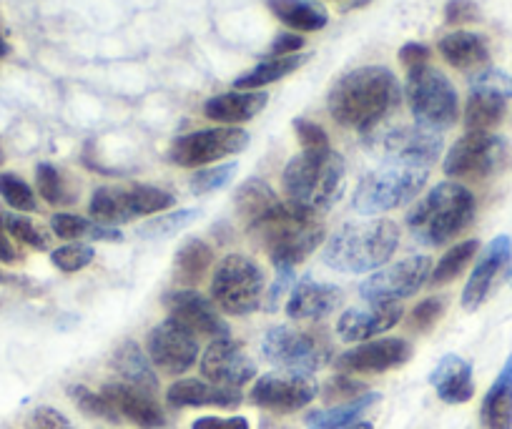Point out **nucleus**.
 <instances>
[{
  "mask_svg": "<svg viewBox=\"0 0 512 429\" xmlns=\"http://www.w3.org/2000/svg\"><path fill=\"white\" fill-rule=\"evenodd\" d=\"M402 88L384 66H362L344 73L327 98L329 116L344 128L372 131L400 108Z\"/></svg>",
  "mask_w": 512,
  "mask_h": 429,
  "instance_id": "obj_1",
  "label": "nucleus"
},
{
  "mask_svg": "<svg viewBox=\"0 0 512 429\" xmlns=\"http://www.w3.org/2000/svg\"><path fill=\"white\" fill-rule=\"evenodd\" d=\"M254 244L262 246L277 269H294L317 251L324 241V226L319 216L299 209L292 201H279L262 221L249 226Z\"/></svg>",
  "mask_w": 512,
  "mask_h": 429,
  "instance_id": "obj_2",
  "label": "nucleus"
},
{
  "mask_svg": "<svg viewBox=\"0 0 512 429\" xmlns=\"http://www.w3.org/2000/svg\"><path fill=\"white\" fill-rule=\"evenodd\" d=\"M282 186L292 204L322 216L342 199L347 186V164L332 149L302 151L284 169Z\"/></svg>",
  "mask_w": 512,
  "mask_h": 429,
  "instance_id": "obj_3",
  "label": "nucleus"
},
{
  "mask_svg": "<svg viewBox=\"0 0 512 429\" xmlns=\"http://www.w3.org/2000/svg\"><path fill=\"white\" fill-rule=\"evenodd\" d=\"M400 246V229L390 219L339 226L324 244L322 261L342 274H364L384 266Z\"/></svg>",
  "mask_w": 512,
  "mask_h": 429,
  "instance_id": "obj_4",
  "label": "nucleus"
},
{
  "mask_svg": "<svg viewBox=\"0 0 512 429\" xmlns=\"http://www.w3.org/2000/svg\"><path fill=\"white\" fill-rule=\"evenodd\" d=\"M477 201L467 186L442 181L407 214V229L422 246H442L457 239L475 221Z\"/></svg>",
  "mask_w": 512,
  "mask_h": 429,
  "instance_id": "obj_5",
  "label": "nucleus"
},
{
  "mask_svg": "<svg viewBox=\"0 0 512 429\" xmlns=\"http://www.w3.org/2000/svg\"><path fill=\"white\" fill-rule=\"evenodd\" d=\"M264 292H267V276L254 259L244 254H229L216 264L211 276V299L216 307L231 317L262 309Z\"/></svg>",
  "mask_w": 512,
  "mask_h": 429,
  "instance_id": "obj_6",
  "label": "nucleus"
},
{
  "mask_svg": "<svg viewBox=\"0 0 512 429\" xmlns=\"http://www.w3.org/2000/svg\"><path fill=\"white\" fill-rule=\"evenodd\" d=\"M427 176H430L427 169L384 164L382 169L372 171L359 181L352 209L362 216H379L392 209H400L407 201L417 199V194L425 189Z\"/></svg>",
  "mask_w": 512,
  "mask_h": 429,
  "instance_id": "obj_7",
  "label": "nucleus"
},
{
  "mask_svg": "<svg viewBox=\"0 0 512 429\" xmlns=\"http://www.w3.org/2000/svg\"><path fill=\"white\" fill-rule=\"evenodd\" d=\"M407 103L417 126L427 131H445L460 118V96L450 78L432 66L412 68L405 88Z\"/></svg>",
  "mask_w": 512,
  "mask_h": 429,
  "instance_id": "obj_8",
  "label": "nucleus"
},
{
  "mask_svg": "<svg viewBox=\"0 0 512 429\" xmlns=\"http://www.w3.org/2000/svg\"><path fill=\"white\" fill-rule=\"evenodd\" d=\"M174 201L176 199L169 191L149 184L101 186L93 191L88 211L98 224L116 226L131 219H141V216H159L161 211L171 209Z\"/></svg>",
  "mask_w": 512,
  "mask_h": 429,
  "instance_id": "obj_9",
  "label": "nucleus"
},
{
  "mask_svg": "<svg viewBox=\"0 0 512 429\" xmlns=\"http://www.w3.org/2000/svg\"><path fill=\"white\" fill-rule=\"evenodd\" d=\"M262 354L284 372L312 374L332 362V344L314 332L279 324L264 334Z\"/></svg>",
  "mask_w": 512,
  "mask_h": 429,
  "instance_id": "obj_10",
  "label": "nucleus"
},
{
  "mask_svg": "<svg viewBox=\"0 0 512 429\" xmlns=\"http://www.w3.org/2000/svg\"><path fill=\"white\" fill-rule=\"evenodd\" d=\"M246 146H249V133L244 128H204L176 138L169 149V161L181 169H196L241 154Z\"/></svg>",
  "mask_w": 512,
  "mask_h": 429,
  "instance_id": "obj_11",
  "label": "nucleus"
},
{
  "mask_svg": "<svg viewBox=\"0 0 512 429\" xmlns=\"http://www.w3.org/2000/svg\"><path fill=\"white\" fill-rule=\"evenodd\" d=\"M507 156L505 138L495 133H465L455 141L442 164L445 174L457 181H482L495 174Z\"/></svg>",
  "mask_w": 512,
  "mask_h": 429,
  "instance_id": "obj_12",
  "label": "nucleus"
},
{
  "mask_svg": "<svg viewBox=\"0 0 512 429\" xmlns=\"http://www.w3.org/2000/svg\"><path fill=\"white\" fill-rule=\"evenodd\" d=\"M432 259L425 254L407 256L395 264L377 269L359 284V297L367 302H400L420 292L430 279Z\"/></svg>",
  "mask_w": 512,
  "mask_h": 429,
  "instance_id": "obj_13",
  "label": "nucleus"
},
{
  "mask_svg": "<svg viewBox=\"0 0 512 429\" xmlns=\"http://www.w3.org/2000/svg\"><path fill=\"white\" fill-rule=\"evenodd\" d=\"M146 354L159 372L169 377L186 374L199 359V337L174 319L156 324L146 337Z\"/></svg>",
  "mask_w": 512,
  "mask_h": 429,
  "instance_id": "obj_14",
  "label": "nucleus"
},
{
  "mask_svg": "<svg viewBox=\"0 0 512 429\" xmlns=\"http://www.w3.org/2000/svg\"><path fill=\"white\" fill-rule=\"evenodd\" d=\"M319 394L317 382L309 374L269 372L259 377L251 389V402L274 414H294L314 402Z\"/></svg>",
  "mask_w": 512,
  "mask_h": 429,
  "instance_id": "obj_15",
  "label": "nucleus"
},
{
  "mask_svg": "<svg viewBox=\"0 0 512 429\" xmlns=\"http://www.w3.org/2000/svg\"><path fill=\"white\" fill-rule=\"evenodd\" d=\"M377 149L384 164L415 166V169L430 171V166L442 154V138L422 126H400L384 133Z\"/></svg>",
  "mask_w": 512,
  "mask_h": 429,
  "instance_id": "obj_16",
  "label": "nucleus"
},
{
  "mask_svg": "<svg viewBox=\"0 0 512 429\" xmlns=\"http://www.w3.org/2000/svg\"><path fill=\"white\" fill-rule=\"evenodd\" d=\"M201 374L211 384L241 389L256 377V362L246 354L244 344L231 337H219L211 339L204 357H201Z\"/></svg>",
  "mask_w": 512,
  "mask_h": 429,
  "instance_id": "obj_17",
  "label": "nucleus"
},
{
  "mask_svg": "<svg viewBox=\"0 0 512 429\" xmlns=\"http://www.w3.org/2000/svg\"><path fill=\"white\" fill-rule=\"evenodd\" d=\"M412 344L407 339L387 337L374 342L357 344L337 357V369L342 374H382L390 369H400L410 362Z\"/></svg>",
  "mask_w": 512,
  "mask_h": 429,
  "instance_id": "obj_18",
  "label": "nucleus"
},
{
  "mask_svg": "<svg viewBox=\"0 0 512 429\" xmlns=\"http://www.w3.org/2000/svg\"><path fill=\"white\" fill-rule=\"evenodd\" d=\"M164 304L169 309V319L179 322L196 337H229V324L216 312V304L196 289H176V292L166 294Z\"/></svg>",
  "mask_w": 512,
  "mask_h": 429,
  "instance_id": "obj_19",
  "label": "nucleus"
},
{
  "mask_svg": "<svg viewBox=\"0 0 512 429\" xmlns=\"http://www.w3.org/2000/svg\"><path fill=\"white\" fill-rule=\"evenodd\" d=\"M402 314L405 312H402L400 302H369L367 307L347 309L337 319V337L349 344L369 342V339H377L379 334L397 327Z\"/></svg>",
  "mask_w": 512,
  "mask_h": 429,
  "instance_id": "obj_20",
  "label": "nucleus"
},
{
  "mask_svg": "<svg viewBox=\"0 0 512 429\" xmlns=\"http://www.w3.org/2000/svg\"><path fill=\"white\" fill-rule=\"evenodd\" d=\"M101 392L103 397L113 404L118 417L136 424V427L161 429L166 424L164 409L159 407L154 394L144 392V389L131 387V384H123V382H108Z\"/></svg>",
  "mask_w": 512,
  "mask_h": 429,
  "instance_id": "obj_21",
  "label": "nucleus"
},
{
  "mask_svg": "<svg viewBox=\"0 0 512 429\" xmlns=\"http://www.w3.org/2000/svg\"><path fill=\"white\" fill-rule=\"evenodd\" d=\"M342 304V289L334 284H322L312 276L294 281L287 302V317L294 322H319L329 317Z\"/></svg>",
  "mask_w": 512,
  "mask_h": 429,
  "instance_id": "obj_22",
  "label": "nucleus"
},
{
  "mask_svg": "<svg viewBox=\"0 0 512 429\" xmlns=\"http://www.w3.org/2000/svg\"><path fill=\"white\" fill-rule=\"evenodd\" d=\"M512 256V239L510 236L500 234L487 244L485 254L477 261L475 271L470 274V281L465 284V292H462V307L467 312H475V309L482 307V302L490 294L492 284H495L497 274L507 266Z\"/></svg>",
  "mask_w": 512,
  "mask_h": 429,
  "instance_id": "obj_23",
  "label": "nucleus"
},
{
  "mask_svg": "<svg viewBox=\"0 0 512 429\" xmlns=\"http://www.w3.org/2000/svg\"><path fill=\"white\" fill-rule=\"evenodd\" d=\"M166 402L174 409L186 407H221L234 409L241 404V392L231 387L204 382V379H179L166 389Z\"/></svg>",
  "mask_w": 512,
  "mask_h": 429,
  "instance_id": "obj_24",
  "label": "nucleus"
},
{
  "mask_svg": "<svg viewBox=\"0 0 512 429\" xmlns=\"http://www.w3.org/2000/svg\"><path fill=\"white\" fill-rule=\"evenodd\" d=\"M430 384L435 387L437 397L447 404H465L475 397V382H472V364L457 354H445L432 369Z\"/></svg>",
  "mask_w": 512,
  "mask_h": 429,
  "instance_id": "obj_25",
  "label": "nucleus"
},
{
  "mask_svg": "<svg viewBox=\"0 0 512 429\" xmlns=\"http://www.w3.org/2000/svg\"><path fill=\"white\" fill-rule=\"evenodd\" d=\"M269 93L267 91H229L221 96L209 98L204 103V116L216 123H229V126H239V123L251 121L267 108Z\"/></svg>",
  "mask_w": 512,
  "mask_h": 429,
  "instance_id": "obj_26",
  "label": "nucleus"
},
{
  "mask_svg": "<svg viewBox=\"0 0 512 429\" xmlns=\"http://www.w3.org/2000/svg\"><path fill=\"white\" fill-rule=\"evenodd\" d=\"M111 367L116 369V374L121 377L123 384H131V387H139L144 392L156 394L159 392V377H156V367L151 364L149 354L139 347L136 342H123L116 349L111 359Z\"/></svg>",
  "mask_w": 512,
  "mask_h": 429,
  "instance_id": "obj_27",
  "label": "nucleus"
},
{
  "mask_svg": "<svg viewBox=\"0 0 512 429\" xmlns=\"http://www.w3.org/2000/svg\"><path fill=\"white\" fill-rule=\"evenodd\" d=\"M480 422L485 429H512V354L482 399Z\"/></svg>",
  "mask_w": 512,
  "mask_h": 429,
  "instance_id": "obj_28",
  "label": "nucleus"
},
{
  "mask_svg": "<svg viewBox=\"0 0 512 429\" xmlns=\"http://www.w3.org/2000/svg\"><path fill=\"white\" fill-rule=\"evenodd\" d=\"M440 53L452 68L460 71H472V68H482L490 61V48L480 33L472 31H455L447 33L440 41Z\"/></svg>",
  "mask_w": 512,
  "mask_h": 429,
  "instance_id": "obj_29",
  "label": "nucleus"
},
{
  "mask_svg": "<svg viewBox=\"0 0 512 429\" xmlns=\"http://www.w3.org/2000/svg\"><path fill=\"white\" fill-rule=\"evenodd\" d=\"M214 264V249L201 239H189L174 256V281L184 289H194L209 274Z\"/></svg>",
  "mask_w": 512,
  "mask_h": 429,
  "instance_id": "obj_30",
  "label": "nucleus"
},
{
  "mask_svg": "<svg viewBox=\"0 0 512 429\" xmlns=\"http://www.w3.org/2000/svg\"><path fill=\"white\" fill-rule=\"evenodd\" d=\"M269 11L287 28L302 33L322 31L329 23V13L317 0H267Z\"/></svg>",
  "mask_w": 512,
  "mask_h": 429,
  "instance_id": "obj_31",
  "label": "nucleus"
},
{
  "mask_svg": "<svg viewBox=\"0 0 512 429\" xmlns=\"http://www.w3.org/2000/svg\"><path fill=\"white\" fill-rule=\"evenodd\" d=\"M277 204H279L277 194H274L272 186L262 179L244 181L234 194L236 216H239V221L246 226V229L254 226L256 221H262Z\"/></svg>",
  "mask_w": 512,
  "mask_h": 429,
  "instance_id": "obj_32",
  "label": "nucleus"
},
{
  "mask_svg": "<svg viewBox=\"0 0 512 429\" xmlns=\"http://www.w3.org/2000/svg\"><path fill=\"white\" fill-rule=\"evenodd\" d=\"M379 402V394L367 392L362 397L352 399V402H342V404H332L327 409H314V412L307 414L304 424L309 429H347L352 424H357L362 419V414L367 409H372L374 404Z\"/></svg>",
  "mask_w": 512,
  "mask_h": 429,
  "instance_id": "obj_33",
  "label": "nucleus"
},
{
  "mask_svg": "<svg viewBox=\"0 0 512 429\" xmlns=\"http://www.w3.org/2000/svg\"><path fill=\"white\" fill-rule=\"evenodd\" d=\"M309 61V56H287V58H267L259 66H254L251 71L241 73L234 81L236 91H259V88L269 86V83H277L282 78H287L289 73H294L297 68H302Z\"/></svg>",
  "mask_w": 512,
  "mask_h": 429,
  "instance_id": "obj_34",
  "label": "nucleus"
},
{
  "mask_svg": "<svg viewBox=\"0 0 512 429\" xmlns=\"http://www.w3.org/2000/svg\"><path fill=\"white\" fill-rule=\"evenodd\" d=\"M507 101L492 93L470 91L465 106V128L467 133H490V128L500 126L505 118Z\"/></svg>",
  "mask_w": 512,
  "mask_h": 429,
  "instance_id": "obj_35",
  "label": "nucleus"
},
{
  "mask_svg": "<svg viewBox=\"0 0 512 429\" xmlns=\"http://www.w3.org/2000/svg\"><path fill=\"white\" fill-rule=\"evenodd\" d=\"M477 249H480V241L477 239L460 241V244H455L452 249H447L445 256H442V259L437 261L435 269H432L430 284L442 286V284H450L452 279H457V276L467 269V264L475 259Z\"/></svg>",
  "mask_w": 512,
  "mask_h": 429,
  "instance_id": "obj_36",
  "label": "nucleus"
},
{
  "mask_svg": "<svg viewBox=\"0 0 512 429\" xmlns=\"http://www.w3.org/2000/svg\"><path fill=\"white\" fill-rule=\"evenodd\" d=\"M68 397L73 399V404H76L86 417L103 419V422L111 424L123 422V419L118 417L116 409H113V404L103 397V392H93L86 384H71V387H68Z\"/></svg>",
  "mask_w": 512,
  "mask_h": 429,
  "instance_id": "obj_37",
  "label": "nucleus"
},
{
  "mask_svg": "<svg viewBox=\"0 0 512 429\" xmlns=\"http://www.w3.org/2000/svg\"><path fill=\"white\" fill-rule=\"evenodd\" d=\"M36 186H38V194H41L43 201L53 206H66L71 204V194L66 189V181H63L61 171L56 169L53 164H41L36 166Z\"/></svg>",
  "mask_w": 512,
  "mask_h": 429,
  "instance_id": "obj_38",
  "label": "nucleus"
},
{
  "mask_svg": "<svg viewBox=\"0 0 512 429\" xmlns=\"http://www.w3.org/2000/svg\"><path fill=\"white\" fill-rule=\"evenodd\" d=\"M199 214H201L199 209H181V211H174V214L156 216L154 221L141 226L139 234L146 236V239H166V236L179 234L181 229L194 224V221L199 219Z\"/></svg>",
  "mask_w": 512,
  "mask_h": 429,
  "instance_id": "obj_39",
  "label": "nucleus"
},
{
  "mask_svg": "<svg viewBox=\"0 0 512 429\" xmlns=\"http://www.w3.org/2000/svg\"><path fill=\"white\" fill-rule=\"evenodd\" d=\"M0 199L16 211H36L38 201L31 186L16 174H0Z\"/></svg>",
  "mask_w": 512,
  "mask_h": 429,
  "instance_id": "obj_40",
  "label": "nucleus"
},
{
  "mask_svg": "<svg viewBox=\"0 0 512 429\" xmlns=\"http://www.w3.org/2000/svg\"><path fill=\"white\" fill-rule=\"evenodd\" d=\"M6 229L11 234L13 241L23 246H31L36 251L48 249V236L43 234L41 226H36V221H31L28 216L21 214H6Z\"/></svg>",
  "mask_w": 512,
  "mask_h": 429,
  "instance_id": "obj_41",
  "label": "nucleus"
},
{
  "mask_svg": "<svg viewBox=\"0 0 512 429\" xmlns=\"http://www.w3.org/2000/svg\"><path fill=\"white\" fill-rule=\"evenodd\" d=\"M236 161H229V164H216L211 169H201L196 171L194 179H191V194L204 196L211 194V191H219L224 186H229V181L234 179L236 174Z\"/></svg>",
  "mask_w": 512,
  "mask_h": 429,
  "instance_id": "obj_42",
  "label": "nucleus"
},
{
  "mask_svg": "<svg viewBox=\"0 0 512 429\" xmlns=\"http://www.w3.org/2000/svg\"><path fill=\"white\" fill-rule=\"evenodd\" d=\"M96 256V249L91 244H66L61 249H53L51 251V261L56 269L66 271V274H76V271L86 269L88 264L93 261Z\"/></svg>",
  "mask_w": 512,
  "mask_h": 429,
  "instance_id": "obj_43",
  "label": "nucleus"
},
{
  "mask_svg": "<svg viewBox=\"0 0 512 429\" xmlns=\"http://www.w3.org/2000/svg\"><path fill=\"white\" fill-rule=\"evenodd\" d=\"M470 91L492 93V96H500L507 101V98H512V76L500 68H482L470 81Z\"/></svg>",
  "mask_w": 512,
  "mask_h": 429,
  "instance_id": "obj_44",
  "label": "nucleus"
},
{
  "mask_svg": "<svg viewBox=\"0 0 512 429\" xmlns=\"http://www.w3.org/2000/svg\"><path fill=\"white\" fill-rule=\"evenodd\" d=\"M445 309H447V302L442 297L425 299V302H420L415 309H412L410 329H415V332L420 334L432 332V329L437 327V322L442 319V314H445Z\"/></svg>",
  "mask_w": 512,
  "mask_h": 429,
  "instance_id": "obj_45",
  "label": "nucleus"
},
{
  "mask_svg": "<svg viewBox=\"0 0 512 429\" xmlns=\"http://www.w3.org/2000/svg\"><path fill=\"white\" fill-rule=\"evenodd\" d=\"M362 394H367V387H364L362 382H357V379L349 377V374H337V377H332L324 384L322 397L327 399L329 404H342L352 402V399L362 397Z\"/></svg>",
  "mask_w": 512,
  "mask_h": 429,
  "instance_id": "obj_46",
  "label": "nucleus"
},
{
  "mask_svg": "<svg viewBox=\"0 0 512 429\" xmlns=\"http://www.w3.org/2000/svg\"><path fill=\"white\" fill-rule=\"evenodd\" d=\"M91 226L93 221L83 219V216H76V214H56L51 219L53 234H56L58 239H66V241L83 239V236H88Z\"/></svg>",
  "mask_w": 512,
  "mask_h": 429,
  "instance_id": "obj_47",
  "label": "nucleus"
},
{
  "mask_svg": "<svg viewBox=\"0 0 512 429\" xmlns=\"http://www.w3.org/2000/svg\"><path fill=\"white\" fill-rule=\"evenodd\" d=\"M294 131H297L299 143H302L304 151H322V149H332L329 146V136L319 123L307 121V118H297L294 121Z\"/></svg>",
  "mask_w": 512,
  "mask_h": 429,
  "instance_id": "obj_48",
  "label": "nucleus"
},
{
  "mask_svg": "<svg viewBox=\"0 0 512 429\" xmlns=\"http://www.w3.org/2000/svg\"><path fill=\"white\" fill-rule=\"evenodd\" d=\"M28 427L31 429H76L71 419L56 407H36L28 417Z\"/></svg>",
  "mask_w": 512,
  "mask_h": 429,
  "instance_id": "obj_49",
  "label": "nucleus"
},
{
  "mask_svg": "<svg viewBox=\"0 0 512 429\" xmlns=\"http://www.w3.org/2000/svg\"><path fill=\"white\" fill-rule=\"evenodd\" d=\"M480 21V8L472 0H450L445 6L447 26H467V23Z\"/></svg>",
  "mask_w": 512,
  "mask_h": 429,
  "instance_id": "obj_50",
  "label": "nucleus"
},
{
  "mask_svg": "<svg viewBox=\"0 0 512 429\" xmlns=\"http://www.w3.org/2000/svg\"><path fill=\"white\" fill-rule=\"evenodd\" d=\"M292 284H294V269H277V281H274L272 289L264 294V304H262L264 312H277L284 292H287Z\"/></svg>",
  "mask_w": 512,
  "mask_h": 429,
  "instance_id": "obj_51",
  "label": "nucleus"
},
{
  "mask_svg": "<svg viewBox=\"0 0 512 429\" xmlns=\"http://www.w3.org/2000/svg\"><path fill=\"white\" fill-rule=\"evenodd\" d=\"M302 48H304V38L299 36V33H279V36L272 41V46H269V56L272 58L297 56Z\"/></svg>",
  "mask_w": 512,
  "mask_h": 429,
  "instance_id": "obj_52",
  "label": "nucleus"
},
{
  "mask_svg": "<svg viewBox=\"0 0 512 429\" xmlns=\"http://www.w3.org/2000/svg\"><path fill=\"white\" fill-rule=\"evenodd\" d=\"M16 261H21V251L6 229V211L0 209V264H16Z\"/></svg>",
  "mask_w": 512,
  "mask_h": 429,
  "instance_id": "obj_53",
  "label": "nucleus"
},
{
  "mask_svg": "<svg viewBox=\"0 0 512 429\" xmlns=\"http://www.w3.org/2000/svg\"><path fill=\"white\" fill-rule=\"evenodd\" d=\"M432 51L425 46V43H405V46L400 48V61L405 63L407 68H417V66H427V61H430Z\"/></svg>",
  "mask_w": 512,
  "mask_h": 429,
  "instance_id": "obj_54",
  "label": "nucleus"
},
{
  "mask_svg": "<svg viewBox=\"0 0 512 429\" xmlns=\"http://www.w3.org/2000/svg\"><path fill=\"white\" fill-rule=\"evenodd\" d=\"M191 429H249L244 417H199Z\"/></svg>",
  "mask_w": 512,
  "mask_h": 429,
  "instance_id": "obj_55",
  "label": "nucleus"
},
{
  "mask_svg": "<svg viewBox=\"0 0 512 429\" xmlns=\"http://www.w3.org/2000/svg\"><path fill=\"white\" fill-rule=\"evenodd\" d=\"M88 239L91 241H123V234L116 229V226H106L93 221L91 231H88Z\"/></svg>",
  "mask_w": 512,
  "mask_h": 429,
  "instance_id": "obj_56",
  "label": "nucleus"
},
{
  "mask_svg": "<svg viewBox=\"0 0 512 429\" xmlns=\"http://www.w3.org/2000/svg\"><path fill=\"white\" fill-rule=\"evenodd\" d=\"M367 3H369V0H354V3H349L347 11H354V8H364V6H367Z\"/></svg>",
  "mask_w": 512,
  "mask_h": 429,
  "instance_id": "obj_57",
  "label": "nucleus"
},
{
  "mask_svg": "<svg viewBox=\"0 0 512 429\" xmlns=\"http://www.w3.org/2000/svg\"><path fill=\"white\" fill-rule=\"evenodd\" d=\"M6 53H8V43H6V38L0 36V58L6 56Z\"/></svg>",
  "mask_w": 512,
  "mask_h": 429,
  "instance_id": "obj_58",
  "label": "nucleus"
},
{
  "mask_svg": "<svg viewBox=\"0 0 512 429\" xmlns=\"http://www.w3.org/2000/svg\"><path fill=\"white\" fill-rule=\"evenodd\" d=\"M347 429H374V427L369 422H357V424H352V427H347Z\"/></svg>",
  "mask_w": 512,
  "mask_h": 429,
  "instance_id": "obj_59",
  "label": "nucleus"
},
{
  "mask_svg": "<svg viewBox=\"0 0 512 429\" xmlns=\"http://www.w3.org/2000/svg\"><path fill=\"white\" fill-rule=\"evenodd\" d=\"M3 161H6V156H3V151H0V164H3Z\"/></svg>",
  "mask_w": 512,
  "mask_h": 429,
  "instance_id": "obj_60",
  "label": "nucleus"
}]
</instances>
